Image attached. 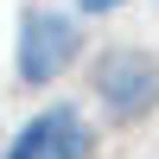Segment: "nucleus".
<instances>
[{
	"label": "nucleus",
	"instance_id": "nucleus-1",
	"mask_svg": "<svg viewBox=\"0 0 159 159\" xmlns=\"http://www.w3.org/2000/svg\"><path fill=\"white\" fill-rule=\"evenodd\" d=\"M76 57H83V25L70 13H57V7H25L19 13V83L45 89Z\"/></svg>",
	"mask_w": 159,
	"mask_h": 159
},
{
	"label": "nucleus",
	"instance_id": "nucleus-3",
	"mask_svg": "<svg viewBox=\"0 0 159 159\" xmlns=\"http://www.w3.org/2000/svg\"><path fill=\"white\" fill-rule=\"evenodd\" d=\"M89 127H83V115L70 108V102H51L45 115H32V121L13 134V147L0 153V159H89Z\"/></svg>",
	"mask_w": 159,
	"mask_h": 159
},
{
	"label": "nucleus",
	"instance_id": "nucleus-4",
	"mask_svg": "<svg viewBox=\"0 0 159 159\" xmlns=\"http://www.w3.org/2000/svg\"><path fill=\"white\" fill-rule=\"evenodd\" d=\"M76 7H83V13H96V19H102V13H115L121 0H76Z\"/></svg>",
	"mask_w": 159,
	"mask_h": 159
},
{
	"label": "nucleus",
	"instance_id": "nucleus-2",
	"mask_svg": "<svg viewBox=\"0 0 159 159\" xmlns=\"http://www.w3.org/2000/svg\"><path fill=\"white\" fill-rule=\"evenodd\" d=\"M96 96L115 121H140V115L159 108V57L121 45V51H102L96 64Z\"/></svg>",
	"mask_w": 159,
	"mask_h": 159
}]
</instances>
